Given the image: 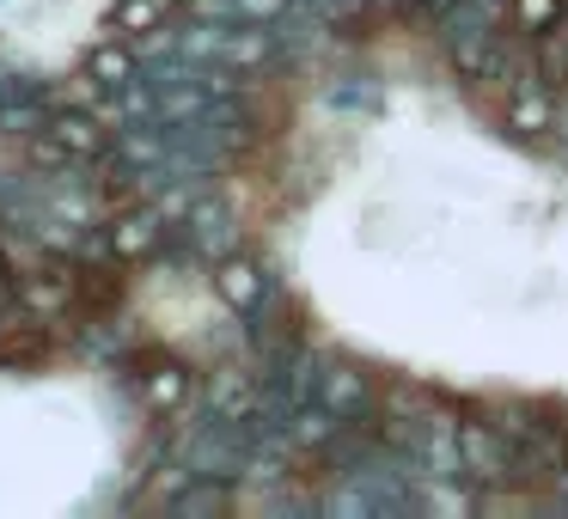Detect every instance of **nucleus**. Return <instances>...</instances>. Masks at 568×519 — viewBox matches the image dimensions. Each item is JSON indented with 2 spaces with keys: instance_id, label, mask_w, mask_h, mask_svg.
<instances>
[{
  "instance_id": "f257e3e1",
  "label": "nucleus",
  "mask_w": 568,
  "mask_h": 519,
  "mask_svg": "<svg viewBox=\"0 0 568 519\" xmlns=\"http://www.w3.org/2000/svg\"><path fill=\"white\" fill-rule=\"evenodd\" d=\"M495 421L507 428L514 440V477L507 489L519 495H544L568 477V421H562V404L550 397H514V404L495 409Z\"/></svg>"
},
{
  "instance_id": "f03ea898",
  "label": "nucleus",
  "mask_w": 568,
  "mask_h": 519,
  "mask_svg": "<svg viewBox=\"0 0 568 519\" xmlns=\"http://www.w3.org/2000/svg\"><path fill=\"white\" fill-rule=\"evenodd\" d=\"M116 373L129 379V391L141 397V409L153 421H184L202 404V373L184 355H172V348H135Z\"/></svg>"
},
{
  "instance_id": "7ed1b4c3",
  "label": "nucleus",
  "mask_w": 568,
  "mask_h": 519,
  "mask_svg": "<svg viewBox=\"0 0 568 519\" xmlns=\"http://www.w3.org/2000/svg\"><path fill=\"white\" fill-rule=\"evenodd\" d=\"M209 282L214 294H221V306L233 312V318H251V312H263L275 294H287V282L275 275V263L263 257V251H226L221 263H209Z\"/></svg>"
},
{
  "instance_id": "20e7f679",
  "label": "nucleus",
  "mask_w": 568,
  "mask_h": 519,
  "mask_svg": "<svg viewBox=\"0 0 568 519\" xmlns=\"http://www.w3.org/2000/svg\"><path fill=\"white\" fill-rule=\"evenodd\" d=\"M458 446H465L470 489H507V477H514V440H507L501 421L470 409V416L458 421Z\"/></svg>"
},
{
  "instance_id": "39448f33",
  "label": "nucleus",
  "mask_w": 568,
  "mask_h": 519,
  "mask_svg": "<svg viewBox=\"0 0 568 519\" xmlns=\"http://www.w3.org/2000/svg\"><path fill=\"white\" fill-rule=\"evenodd\" d=\"M318 404H331L343 421L379 416L385 379H379V373H373L361 355H331V367H324V385H318Z\"/></svg>"
},
{
  "instance_id": "423d86ee",
  "label": "nucleus",
  "mask_w": 568,
  "mask_h": 519,
  "mask_svg": "<svg viewBox=\"0 0 568 519\" xmlns=\"http://www.w3.org/2000/svg\"><path fill=\"white\" fill-rule=\"evenodd\" d=\"M501 129L514 141H550L556 135V86L526 62V74L501 92Z\"/></svg>"
},
{
  "instance_id": "0eeeda50",
  "label": "nucleus",
  "mask_w": 568,
  "mask_h": 519,
  "mask_svg": "<svg viewBox=\"0 0 568 519\" xmlns=\"http://www.w3.org/2000/svg\"><path fill=\"white\" fill-rule=\"evenodd\" d=\"M111 238H116V257L135 269V263H153L172 238V221H165V196H135L111 214Z\"/></svg>"
},
{
  "instance_id": "6e6552de",
  "label": "nucleus",
  "mask_w": 568,
  "mask_h": 519,
  "mask_svg": "<svg viewBox=\"0 0 568 519\" xmlns=\"http://www.w3.org/2000/svg\"><path fill=\"white\" fill-rule=\"evenodd\" d=\"M458 409L453 404H428V421H422V446H416V470L428 482H470L465 470V446H458Z\"/></svg>"
},
{
  "instance_id": "1a4fd4ad",
  "label": "nucleus",
  "mask_w": 568,
  "mask_h": 519,
  "mask_svg": "<svg viewBox=\"0 0 568 519\" xmlns=\"http://www.w3.org/2000/svg\"><path fill=\"white\" fill-rule=\"evenodd\" d=\"M257 360H214L209 373H202V404L209 416H226V421H251V409H257Z\"/></svg>"
},
{
  "instance_id": "9d476101",
  "label": "nucleus",
  "mask_w": 568,
  "mask_h": 519,
  "mask_svg": "<svg viewBox=\"0 0 568 519\" xmlns=\"http://www.w3.org/2000/svg\"><path fill=\"white\" fill-rule=\"evenodd\" d=\"M178 233L196 251V263H221L226 251H239V221L221 196H196L184 214H178Z\"/></svg>"
},
{
  "instance_id": "9b49d317",
  "label": "nucleus",
  "mask_w": 568,
  "mask_h": 519,
  "mask_svg": "<svg viewBox=\"0 0 568 519\" xmlns=\"http://www.w3.org/2000/svg\"><path fill=\"white\" fill-rule=\"evenodd\" d=\"M80 80H87L99 99H111V92H129L135 80H148V55H141L135 38H104L99 50H87Z\"/></svg>"
},
{
  "instance_id": "f8f14e48",
  "label": "nucleus",
  "mask_w": 568,
  "mask_h": 519,
  "mask_svg": "<svg viewBox=\"0 0 568 519\" xmlns=\"http://www.w3.org/2000/svg\"><path fill=\"white\" fill-rule=\"evenodd\" d=\"M233 495H239V482H226V477H190V470H178V482L160 489V501L178 519H214L233 507Z\"/></svg>"
},
{
  "instance_id": "ddd939ff",
  "label": "nucleus",
  "mask_w": 568,
  "mask_h": 519,
  "mask_svg": "<svg viewBox=\"0 0 568 519\" xmlns=\"http://www.w3.org/2000/svg\"><path fill=\"white\" fill-rule=\"evenodd\" d=\"M336 434H343V416H336L331 404H318V397H312V404H300L294 421H287V446H294L300 458H318Z\"/></svg>"
},
{
  "instance_id": "4468645a",
  "label": "nucleus",
  "mask_w": 568,
  "mask_h": 519,
  "mask_svg": "<svg viewBox=\"0 0 568 519\" xmlns=\"http://www.w3.org/2000/svg\"><path fill=\"white\" fill-rule=\"evenodd\" d=\"M178 7H184V0H116L111 13H104V31H111V38H148V31L172 26Z\"/></svg>"
},
{
  "instance_id": "2eb2a0df",
  "label": "nucleus",
  "mask_w": 568,
  "mask_h": 519,
  "mask_svg": "<svg viewBox=\"0 0 568 519\" xmlns=\"http://www.w3.org/2000/svg\"><path fill=\"white\" fill-rule=\"evenodd\" d=\"M507 19H514L519 38H544L568 19V0H507Z\"/></svg>"
},
{
  "instance_id": "dca6fc26",
  "label": "nucleus",
  "mask_w": 568,
  "mask_h": 519,
  "mask_svg": "<svg viewBox=\"0 0 568 519\" xmlns=\"http://www.w3.org/2000/svg\"><path fill=\"white\" fill-rule=\"evenodd\" d=\"M324 99H331L336 111H373V104H379V86H373V80L361 74V86H331Z\"/></svg>"
},
{
  "instance_id": "f3484780",
  "label": "nucleus",
  "mask_w": 568,
  "mask_h": 519,
  "mask_svg": "<svg viewBox=\"0 0 568 519\" xmlns=\"http://www.w3.org/2000/svg\"><path fill=\"white\" fill-rule=\"evenodd\" d=\"M13 299H19V263L7 257V251H0V318L13 312Z\"/></svg>"
},
{
  "instance_id": "a211bd4d",
  "label": "nucleus",
  "mask_w": 568,
  "mask_h": 519,
  "mask_svg": "<svg viewBox=\"0 0 568 519\" xmlns=\"http://www.w3.org/2000/svg\"><path fill=\"white\" fill-rule=\"evenodd\" d=\"M416 7H422V13L434 19V13H446V7H453V0H416Z\"/></svg>"
},
{
  "instance_id": "6ab92c4d",
  "label": "nucleus",
  "mask_w": 568,
  "mask_h": 519,
  "mask_svg": "<svg viewBox=\"0 0 568 519\" xmlns=\"http://www.w3.org/2000/svg\"><path fill=\"white\" fill-rule=\"evenodd\" d=\"M373 7H397V13H404V7H416V0H373Z\"/></svg>"
},
{
  "instance_id": "aec40b11",
  "label": "nucleus",
  "mask_w": 568,
  "mask_h": 519,
  "mask_svg": "<svg viewBox=\"0 0 568 519\" xmlns=\"http://www.w3.org/2000/svg\"><path fill=\"white\" fill-rule=\"evenodd\" d=\"M483 7H507V0H483Z\"/></svg>"
},
{
  "instance_id": "412c9836",
  "label": "nucleus",
  "mask_w": 568,
  "mask_h": 519,
  "mask_svg": "<svg viewBox=\"0 0 568 519\" xmlns=\"http://www.w3.org/2000/svg\"><path fill=\"white\" fill-rule=\"evenodd\" d=\"M562 26H568V19H562Z\"/></svg>"
},
{
  "instance_id": "4be33fe9",
  "label": "nucleus",
  "mask_w": 568,
  "mask_h": 519,
  "mask_svg": "<svg viewBox=\"0 0 568 519\" xmlns=\"http://www.w3.org/2000/svg\"><path fill=\"white\" fill-rule=\"evenodd\" d=\"M0 324H7V318H0Z\"/></svg>"
}]
</instances>
